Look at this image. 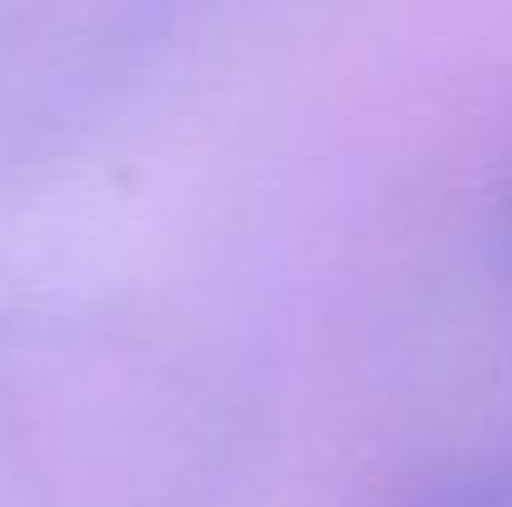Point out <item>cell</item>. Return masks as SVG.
Segmentation results:
<instances>
[{
    "label": "cell",
    "mask_w": 512,
    "mask_h": 507,
    "mask_svg": "<svg viewBox=\"0 0 512 507\" xmlns=\"http://www.w3.org/2000/svg\"><path fill=\"white\" fill-rule=\"evenodd\" d=\"M498 507H512V488H498Z\"/></svg>",
    "instance_id": "obj_2"
},
{
    "label": "cell",
    "mask_w": 512,
    "mask_h": 507,
    "mask_svg": "<svg viewBox=\"0 0 512 507\" xmlns=\"http://www.w3.org/2000/svg\"><path fill=\"white\" fill-rule=\"evenodd\" d=\"M503 254H508V269H512V189H508V204H503Z\"/></svg>",
    "instance_id": "obj_1"
}]
</instances>
